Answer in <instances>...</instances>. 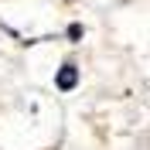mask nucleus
I'll return each mask as SVG.
<instances>
[{
  "mask_svg": "<svg viewBox=\"0 0 150 150\" xmlns=\"http://www.w3.org/2000/svg\"><path fill=\"white\" fill-rule=\"evenodd\" d=\"M75 82H79L75 65H62V68H58V89H72Z\"/></svg>",
  "mask_w": 150,
  "mask_h": 150,
  "instance_id": "nucleus-1",
  "label": "nucleus"
}]
</instances>
